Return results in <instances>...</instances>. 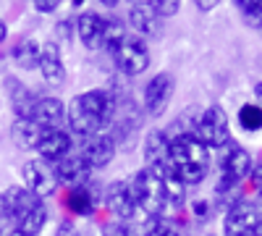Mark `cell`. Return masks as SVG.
I'll list each match as a JSON object with an SVG mask.
<instances>
[{
	"instance_id": "obj_1",
	"label": "cell",
	"mask_w": 262,
	"mask_h": 236,
	"mask_svg": "<svg viewBox=\"0 0 262 236\" xmlns=\"http://www.w3.org/2000/svg\"><path fill=\"white\" fill-rule=\"evenodd\" d=\"M116 113H118V97L105 87H92L81 95H74L71 102H66L69 132L81 139L102 134V128L116 121Z\"/></svg>"
},
{
	"instance_id": "obj_2",
	"label": "cell",
	"mask_w": 262,
	"mask_h": 236,
	"mask_svg": "<svg viewBox=\"0 0 262 236\" xmlns=\"http://www.w3.org/2000/svg\"><path fill=\"white\" fill-rule=\"evenodd\" d=\"M210 165H212V153L194 134L170 137V170L186 186L202 184L210 174Z\"/></svg>"
},
{
	"instance_id": "obj_3",
	"label": "cell",
	"mask_w": 262,
	"mask_h": 236,
	"mask_svg": "<svg viewBox=\"0 0 262 236\" xmlns=\"http://www.w3.org/2000/svg\"><path fill=\"white\" fill-rule=\"evenodd\" d=\"M128 184H131V191H134L137 210L144 212L147 218H163V212L168 207H165V197H163L160 174H155L149 168H139Z\"/></svg>"
},
{
	"instance_id": "obj_4",
	"label": "cell",
	"mask_w": 262,
	"mask_h": 236,
	"mask_svg": "<svg viewBox=\"0 0 262 236\" xmlns=\"http://www.w3.org/2000/svg\"><path fill=\"white\" fill-rule=\"evenodd\" d=\"M194 137L207 149H223L231 142V121H228V113L223 111V105H207L196 116Z\"/></svg>"
},
{
	"instance_id": "obj_5",
	"label": "cell",
	"mask_w": 262,
	"mask_h": 236,
	"mask_svg": "<svg viewBox=\"0 0 262 236\" xmlns=\"http://www.w3.org/2000/svg\"><path fill=\"white\" fill-rule=\"evenodd\" d=\"M262 223V212L257 202L238 197L233 205L223 210V236H254L257 226Z\"/></svg>"
},
{
	"instance_id": "obj_6",
	"label": "cell",
	"mask_w": 262,
	"mask_h": 236,
	"mask_svg": "<svg viewBox=\"0 0 262 236\" xmlns=\"http://www.w3.org/2000/svg\"><path fill=\"white\" fill-rule=\"evenodd\" d=\"M21 176H24V186L39 200L55 197L58 189H60L55 168L45 160H39V158H32V160H27L24 165H21Z\"/></svg>"
},
{
	"instance_id": "obj_7",
	"label": "cell",
	"mask_w": 262,
	"mask_h": 236,
	"mask_svg": "<svg viewBox=\"0 0 262 236\" xmlns=\"http://www.w3.org/2000/svg\"><path fill=\"white\" fill-rule=\"evenodd\" d=\"M173 92H176V79L168 71H158L155 76H149L144 90H142V105L149 116H163L168 111V105L173 100Z\"/></svg>"
},
{
	"instance_id": "obj_8",
	"label": "cell",
	"mask_w": 262,
	"mask_h": 236,
	"mask_svg": "<svg viewBox=\"0 0 262 236\" xmlns=\"http://www.w3.org/2000/svg\"><path fill=\"white\" fill-rule=\"evenodd\" d=\"M113 60H116V69L123 76H139L149 69V48H147V42L142 37L128 34L126 42L116 50Z\"/></svg>"
},
{
	"instance_id": "obj_9",
	"label": "cell",
	"mask_w": 262,
	"mask_h": 236,
	"mask_svg": "<svg viewBox=\"0 0 262 236\" xmlns=\"http://www.w3.org/2000/svg\"><path fill=\"white\" fill-rule=\"evenodd\" d=\"M217 165H221V179L223 181H231V184H242L249 170H252V155L247 149L238 144V142H228L223 149H221V158H217Z\"/></svg>"
},
{
	"instance_id": "obj_10",
	"label": "cell",
	"mask_w": 262,
	"mask_h": 236,
	"mask_svg": "<svg viewBox=\"0 0 262 236\" xmlns=\"http://www.w3.org/2000/svg\"><path fill=\"white\" fill-rule=\"evenodd\" d=\"M142 155H144V168L163 174L170 170V137L163 128H149L142 142Z\"/></svg>"
},
{
	"instance_id": "obj_11",
	"label": "cell",
	"mask_w": 262,
	"mask_h": 236,
	"mask_svg": "<svg viewBox=\"0 0 262 236\" xmlns=\"http://www.w3.org/2000/svg\"><path fill=\"white\" fill-rule=\"evenodd\" d=\"M116 153H118V144L113 142V137L107 134V132L84 139V144L79 149V155L84 158V163H86V168H90V170L107 168V165L116 160Z\"/></svg>"
},
{
	"instance_id": "obj_12",
	"label": "cell",
	"mask_w": 262,
	"mask_h": 236,
	"mask_svg": "<svg viewBox=\"0 0 262 236\" xmlns=\"http://www.w3.org/2000/svg\"><path fill=\"white\" fill-rule=\"evenodd\" d=\"M105 207L111 210V216H116L118 221L128 223L137 216V202H134V191H131V184L123 179H116L105 186Z\"/></svg>"
},
{
	"instance_id": "obj_13",
	"label": "cell",
	"mask_w": 262,
	"mask_h": 236,
	"mask_svg": "<svg viewBox=\"0 0 262 236\" xmlns=\"http://www.w3.org/2000/svg\"><path fill=\"white\" fill-rule=\"evenodd\" d=\"M34 153H39V160L55 165L66 155L74 153V137H71L69 128H45L42 142H39V147L34 149Z\"/></svg>"
},
{
	"instance_id": "obj_14",
	"label": "cell",
	"mask_w": 262,
	"mask_h": 236,
	"mask_svg": "<svg viewBox=\"0 0 262 236\" xmlns=\"http://www.w3.org/2000/svg\"><path fill=\"white\" fill-rule=\"evenodd\" d=\"M102 34H105V18L97 11H81L76 18V37L84 45V50L102 48Z\"/></svg>"
},
{
	"instance_id": "obj_15",
	"label": "cell",
	"mask_w": 262,
	"mask_h": 236,
	"mask_svg": "<svg viewBox=\"0 0 262 236\" xmlns=\"http://www.w3.org/2000/svg\"><path fill=\"white\" fill-rule=\"evenodd\" d=\"M32 121H37L42 128H63L66 121V102L53 95H39L32 111Z\"/></svg>"
},
{
	"instance_id": "obj_16",
	"label": "cell",
	"mask_w": 262,
	"mask_h": 236,
	"mask_svg": "<svg viewBox=\"0 0 262 236\" xmlns=\"http://www.w3.org/2000/svg\"><path fill=\"white\" fill-rule=\"evenodd\" d=\"M37 71L42 74V79H45L48 84H60L66 79V63H63V55H60V45L55 39L42 45Z\"/></svg>"
},
{
	"instance_id": "obj_17",
	"label": "cell",
	"mask_w": 262,
	"mask_h": 236,
	"mask_svg": "<svg viewBox=\"0 0 262 236\" xmlns=\"http://www.w3.org/2000/svg\"><path fill=\"white\" fill-rule=\"evenodd\" d=\"M53 168H55L58 181H60V184H69V186H84L86 179H90V174H92V170L86 168L84 158L79 155V149H74L71 155H66V158H63L60 163H55Z\"/></svg>"
},
{
	"instance_id": "obj_18",
	"label": "cell",
	"mask_w": 262,
	"mask_h": 236,
	"mask_svg": "<svg viewBox=\"0 0 262 236\" xmlns=\"http://www.w3.org/2000/svg\"><path fill=\"white\" fill-rule=\"evenodd\" d=\"M63 205L76 218H90V216H95V210H97L95 191L86 186V184L84 186H71L69 195H66V200H63Z\"/></svg>"
},
{
	"instance_id": "obj_19",
	"label": "cell",
	"mask_w": 262,
	"mask_h": 236,
	"mask_svg": "<svg viewBox=\"0 0 262 236\" xmlns=\"http://www.w3.org/2000/svg\"><path fill=\"white\" fill-rule=\"evenodd\" d=\"M42 134H45V128L32 118H16L11 126V139L21 149H37L42 142Z\"/></svg>"
},
{
	"instance_id": "obj_20",
	"label": "cell",
	"mask_w": 262,
	"mask_h": 236,
	"mask_svg": "<svg viewBox=\"0 0 262 236\" xmlns=\"http://www.w3.org/2000/svg\"><path fill=\"white\" fill-rule=\"evenodd\" d=\"M126 21H128V27L137 32V37L142 34H155L158 32V16L152 13L149 3H131L128 11H126Z\"/></svg>"
},
{
	"instance_id": "obj_21",
	"label": "cell",
	"mask_w": 262,
	"mask_h": 236,
	"mask_svg": "<svg viewBox=\"0 0 262 236\" xmlns=\"http://www.w3.org/2000/svg\"><path fill=\"white\" fill-rule=\"evenodd\" d=\"M8 100H11V108L16 113V118H32V111H34V102L39 95H34L27 84H21L16 79H8Z\"/></svg>"
},
{
	"instance_id": "obj_22",
	"label": "cell",
	"mask_w": 262,
	"mask_h": 236,
	"mask_svg": "<svg viewBox=\"0 0 262 236\" xmlns=\"http://www.w3.org/2000/svg\"><path fill=\"white\" fill-rule=\"evenodd\" d=\"M39 50H42V45L34 37H24V39H18L16 45L11 48V58H13V63L18 69L37 71V66H39Z\"/></svg>"
},
{
	"instance_id": "obj_23",
	"label": "cell",
	"mask_w": 262,
	"mask_h": 236,
	"mask_svg": "<svg viewBox=\"0 0 262 236\" xmlns=\"http://www.w3.org/2000/svg\"><path fill=\"white\" fill-rule=\"evenodd\" d=\"M160 181H163L165 207H170V210L184 207V202H186V184H184L176 174H173V170H163V174H160Z\"/></svg>"
},
{
	"instance_id": "obj_24",
	"label": "cell",
	"mask_w": 262,
	"mask_h": 236,
	"mask_svg": "<svg viewBox=\"0 0 262 236\" xmlns=\"http://www.w3.org/2000/svg\"><path fill=\"white\" fill-rule=\"evenodd\" d=\"M48 221H50V210H48V205H45V202H39V205L29 212V216L16 226V228H18V231H24L27 236H39L42 231H45Z\"/></svg>"
},
{
	"instance_id": "obj_25",
	"label": "cell",
	"mask_w": 262,
	"mask_h": 236,
	"mask_svg": "<svg viewBox=\"0 0 262 236\" xmlns=\"http://www.w3.org/2000/svg\"><path fill=\"white\" fill-rule=\"evenodd\" d=\"M236 121L242 126V132L257 134V132H262V108L257 102H244L236 113Z\"/></svg>"
},
{
	"instance_id": "obj_26",
	"label": "cell",
	"mask_w": 262,
	"mask_h": 236,
	"mask_svg": "<svg viewBox=\"0 0 262 236\" xmlns=\"http://www.w3.org/2000/svg\"><path fill=\"white\" fill-rule=\"evenodd\" d=\"M126 27L121 24V21H116V18H105V34H102V48L111 53V55H116V50L126 42Z\"/></svg>"
},
{
	"instance_id": "obj_27",
	"label": "cell",
	"mask_w": 262,
	"mask_h": 236,
	"mask_svg": "<svg viewBox=\"0 0 262 236\" xmlns=\"http://www.w3.org/2000/svg\"><path fill=\"white\" fill-rule=\"evenodd\" d=\"M144 236H184L179 228H173L165 218H147Z\"/></svg>"
},
{
	"instance_id": "obj_28",
	"label": "cell",
	"mask_w": 262,
	"mask_h": 236,
	"mask_svg": "<svg viewBox=\"0 0 262 236\" xmlns=\"http://www.w3.org/2000/svg\"><path fill=\"white\" fill-rule=\"evenodd\" d=\"M149 8H152V13H155L158 18H170V16H176L181 11V3L179 0H152Z\"/></svg>"
},
{
	"instance_id": "obj_29",
	"label": "cell",
	"mask_w": 262,
	"mask_h": 236,
	"mask_svg": "<svg viewBox=\"0 0 262 236\" xmlns=\"http://www.w3.org/2000/svg\"><path fill=\"white\" fill-rule=\"evenodd\" d=\"M74 34H76V21H71V18H63V21H58V24H55V37H58V39L69 42Z\"/></svg>"
},
{
	"instance_id": "obj_30",
	"label": "cell",
	"mask_w": 262,
	"mask_h": 236,
	"mask_svg": "<svg viewBox=\"0 0 262 236\" xmlns=\"http://www.w3.org/2000/svg\"><path fill=\"white\" fill-rule=\"evenodd\" d=\"M60 6H63L60 0H34V3H32V8H34L37 13H42V16H48V13H55V11H58Z\"/></svg>"
},
{
	"instance_id": "obj_31",
	"label": "cell",
	"mask_w": 262,
	"mask_h": 236,
	"mask_svg": "<svg viewBox=\"0 0 262 236\" xmlns=\"http://www.w3.org/2000/svg\"><path fill=\"white\" fill-rule=\"evenodd\" d=\"M191 212L200 221H207L210 218V212H212V205H210V200H194L191 202Z\"/></svg>"
},
{
	"instance_id": "obj_32",
	"label": "cell",
	"mask_w": 262,
	"mask_h": 236,
	"mask_svg": "<svg viewBox=\"0 0 262 236\" xmlns=\"http://www.w3.org/2000/svg\"><path fill=\"white\" fill-rule=\"evenodd\" d=\"M249 184L257 189V191H262V163H254L252 165V170H249Z\"/></svg>"
},
{
	"instance_id": "obj_33",
	"label": "cell",
	"mask_w": 262,
	"mask_h": 236,
	"mask_svg": "<svg viewBox=\"0 0 262 236\" xmlns=\"http://www.w3.org/2000/svg\"><path fill=\"white\" fill-rule=\"evenodd\" d=\"M74 233H76L74 221H60V226H58V231H55V236H74Z\"/></svg>"
},
{
	"instance_id": "obj_34",
	"label": "cell",
	"mask_w": 262,
	"mask_h": 236,
	"mask_svg": "<svg viewBox=\"0 0 262 236\" xmlns=\"http://www.w3.org/2000/svg\"><path fill=\"white\" fill-rule=\"evenodd\" d=\"M8 39V24H6V18H0V45Z\"/></svg>"
},
{
	"instance_id": "obj_35",
	"label": "cell",
	"mask_w": 262,
	"mask_h": 236,
	"mask_svg": "<svg viewBox=\"0 0 262 236\" xmlns=\"http://www.w3.org/2000/svg\"><path fill=\"white\" fill-rule=\"evenodd\" d=\"M254 102L262 108V81H257V84H254Z\"/></svg>"
},
{
	"instance_id": "obj_36",
	"label": "cell",
	"mask_w": 262,
	"mask_h": 236,
	"mask_svg": "<svg viewBox=\"0 0 262 236\" xmlns=\"http://www.w3.org/2000/svg\"><path fill=\"white\" fill-rule=\"evenodd\" d=\"M194 6L200 8L202 13H207V11H212V8H215V3H207V0H200V3H194Z\"/></svg>"
},
{
	"instance_id": "obj_37",
	"label": "cell",
	"mask_w": 262,
	"mask_h": 236,
	"mask_svg": "<svg viewBox=\"0 0 262 236\" xmlns=\"http://www.w3.org/2000/svg\"><path fill=\"white\" fill-rule=\"evenodd\" d=\"M6 236H27V233H24V231H18V228H11Z\"/></svg>"
},
{
	"instance_id": "obj_38",
	"label": "cell",
	"mask_w": 262,
	"mask_h": 236,
	"mask_svg": "<svg viewBox=\"0 0 262 236\" xmlns=\"http://www.w3.org/2000/svg\"><path fill=\"white\" fill-rule=\"evenodd\" d=\"M257 207H259V212H262V191L257 195Z\"/></svg>"
},
{
	"instance_id": "obj_39",
	"label": "cell",
	"mask_w": 262,
	"mask_h": 236,
	"mask_svg": "<svg viewBox=\"0 0 262 236\" xmlns=\"http://www.w3.org/2000/svg\"><path fill=\"white\" fill-rule=\"evenodd\" d=\"M205 236H217V233H205Z\"/></svg>"
}]
</instances>
